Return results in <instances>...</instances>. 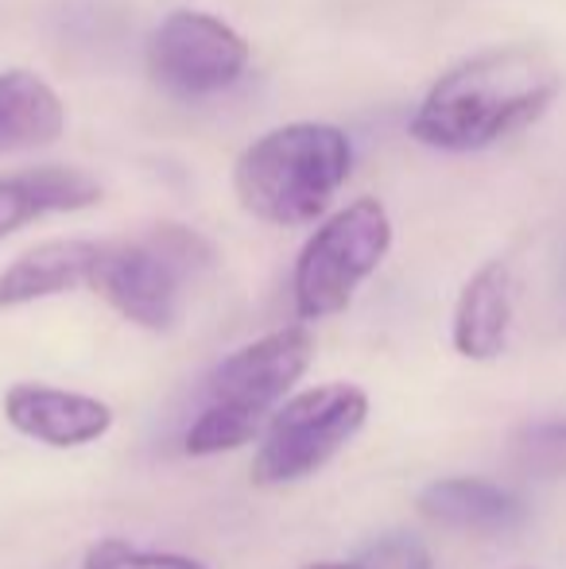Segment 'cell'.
<instances>
[{"label":"cell","instance_id":"obj_2","mask_svg":"<svg viewBox=\"0 0 566 569\" xmlns=\"http://www.w3.org/2000/svg\"><path fill=\"white\" fill-rule=\"evenodd\" d=\"M310 360L315 338L307 326H284L229 352L206 376L202 411L190 422L182 450L190 457H214L249 446L287 403V391L302 380Z\"/></svg>","mask_w":566,"mask_h":569},{"label":"cell","instance_id":"obj_8","mask_svg":"<svg viewBox=\"0 0 566 569\" xmlns=\"http://www.w3.org/2000/svg\"><path fill=\"white\" fill-rule=\"evenodd\" d=\"M4 419L23 438L51 450H82L113 430V411L98 396L47 388V383H12L4 391Z\"/></svg>","mask_w":566,"mask_h":569},{"label":"cell","instance_id":"obj_3","mask_svg":"<svg viewBox=\"0 0 566 569\" xmlns=\"http://www.w3.org/2000/svg\"><path fill=\"white\" fill-rule=\"evenodd\" d=\"M354 167V143L341 128L299 120L265 132L241 151L234 190L252 218L268 226H310L326 213Z\"/></svg>","mask_w":566,"mask_h":569},{"label":"cell","instance_id":"obj_12","mask_svg":"<svg viewBox=\"0 0 566 569\" xmlns=\"http://www.w3.org/2000/svg\"><path fill=\"white\" fill-rule=\"evenodd\" d=\"M419 511L450 531L500 535L524 523L528 508L520 496L481 477H443L419 492Z\"/></svg>","mask_w":566,"mask_h":569},{"label":"cell","instance_id":"obj_14","mask_svg":"<svg viewBox=\"0 0 566 569\" xmlns=\"http://www.w3.org/2000/svg\"><path fill=\"white\" fill-rule=\"evenodd\" d=\"M82 569H206L198 558L187 555H163V550H140L125 539H101L90 547Z\"/></svg>","mask_w":566,"mask_h":569},{"label":"cell","instance_id":"obj_1","mask_svg":"<svg viewBox=\"0 0 566 569\" xmlns=\"http://www.w3.org/2000/svg\"><path fill=\"white\" fill-rule=\"evenodd\" d=\"M555 62L528 47L485 51L446 70L411 117V136L438 151H481L532 124L559 93Z\"/></svg>","mask_w":566,"mask_h":569},{"label":"cell","instance_id":"obj_4","mask_svg":"<svg viewBox=\"0 0 566 569\" xmlns=\"http://www.w3.org/2000/svg\"><path fill=\"white\" fill-rule=\"evenodd\" d=\"M388 248H393V221L377 198H357L326 218L295 260V315L302 322L341 315L365 279L385 263Z\"/></svg>","mask_w":566,"mask_h":569},{"label":"cell","instance_id":"obj_6","mask_svg":"<svg viewBox=\"0 0 566 569\" xmlns=\"http://www.w3.org/2000/svg\"><path fill=\"white\" fill-rule=\"evenodd\" d=\"M148 70L171 98L198 101L229 90L249 70V43L218 16L179 8L151 31Z\"/></svg>","mask_w":566,"mask_h":569},{"label":"cell","instance_id":"obj_5","mask_svg":"<svg viewBox=\"0 0 566 569\" xmlns=\"http://www.w3.org/2000/svg\"><path fill=\"white\" fill-rule=\"evenodd\" d=\"M369 419V396L357 383H318L291 396L268 419L265 442L252 461V485L284 488L315 477L346 450Z\"/></svg>","mask_w":566,"mask_h":569},{"label":"cell","instance_id":"obj_11","mask_svg":"<svg viewBox=\"0 0 566 569\" xmlns=\"http://www.w3.org/2000/svg\"><path fill=\"white\" fill-rule=\"evenodd\" d=\"M101 198V182L78 167H36L0 179V240L51 213L86 210Z\"/></svg>","mask_w":566,"mask_h":569},{"label":"cell","instance_id":"obj_10","mask_svg":"<svg viewBox=\"0 0 566 569\" xmlns=\"http://www.w3.org/2000/svg\"><path fill=\"white\" fill-rule=\"evenodd\" d=\"M98 256V240H47L39 248H28L20 260H12L0 271V310H16L28 302L90 287Z\"/></svg>","mask_w":566,"mask_h":569},{"label":"cell","instance_id":"obj_13","mask_svg":"<svg viewBox=\"0 0 566 569\" xmlns=\"http://www.w3.org/2000/svg\"><path fill=\"white\" fill-rule=\"evenodd\" d=\"M67 128V106L31 70H0V156L54 143Z\"/></svg>","mask_w":566,"mask_h":569},{"label":"cell","instance_id":"obj_7","mask_svg":"<svg viewBox=\"0 0 566 569\" xmlns=\"http://www.w3.org/2000/svg\"><path fill=\"white\" fill-rule=\"evenodd\" d=\"M182 271L151 240L101 244L90 287L132 326L151 333L175 330L182 315Z\"/></svg>","mask_w":566,"mask_h":569},{"label":"cell","instance_id":"obj_15","mask_svg":"<svg viewBox=\"0 0 566 569\" xmlns=\"http://www.w3.org/2000/svg\"><path fill=\"white\" fill-rule=\"evenodd\" d=\"M302 569H377L365 555H357L354 562H315V566H302Z\"/></svg>","mask_w":566,"mask_h":569},{"label":"cell","instance_id":"obj_9","mask_svg":"<svg viewBox=\"0 0 566 569\" xmlns=\"http://www.w3.org/2000/svg\"><path fill=\"white\" fill-rule=\"evenodd\" d=\"M513 310H516V283L513 268L500 260L477 268L466 279L454 307L450 341L454 352L466 360H493L505 352L508 330H513Z\"/></svg>","mask_w":566,"mask_h":569}]
</instances>
